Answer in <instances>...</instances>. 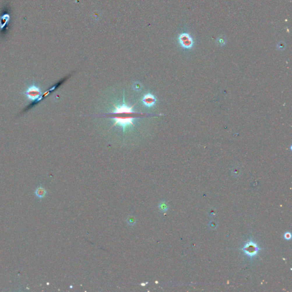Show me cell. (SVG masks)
I'll list each match as a JSON object with an SVG mask.
<instances>
[{
	"label": "cell",
	"mask_w": 292,
	"mask_h": 292,
	"mask_svg": "<svg viewBox=\"0 0 292 292\" xmlns=\"http://www.w3.org/2000/svg\"><path fill=\"white\" fill-rule=\"evenodd\" d=\"M133 106H128L124 103V96L123 97V103L122 105H114V110L111 113L113 115L114 119L113 127L118 125L122 128L124 132L130 127L135 126L133 120L137 118L140 115H144L142 113H136L133 111Z\"/></svg>",
	"instance_id": "cell-1"
},
{
	"label": "cell",
	"mask_w": 292,
	"mask_h": 292,
	"mask_svg": "<svg viewBox=\"0 0 292 292\" xmlns=\"http://www.w3.org/2000/svg\"><path fill=\"white\" fill-rule=\"evenodd\" d=\"M24 94L29 101H34L39 98L42 95V91L40 86L36 84L28 86Z\"/></svg>",
	"instance_id": "cell-2"
},
{
	"label": "cell",
	"mask_w": 292,
	"mask_h": 292,
	"mask_svg": "<svg viewBox=\"0 0 292 292\" xmlns=\"http://www.w3.org/2000/svg\"><path fill=\"white\" fill-rule=\"evenodd\" d=\"M180 45L184 49H191L194 45V40L192 36L188 33H182L178 37Z\"/></svg>",
	"instance_id": "cell-3"
},
{
	"label": "cell",
	"mask_w": 292,
	"mask_h": 292,
	"mask_svg": "<svg viewBox=\"0 0 292 292\" xmlns=\"http://www.w3.org/2000/svg\"><path fill=\"white\" fill-rule=\"evenodd\" d=\"M242 249L244 251L246 255L251 258H252L253 257L257 255L260 248L254 242L250 241L245 245Z\"/></svg>",
	"instance_id": "cell-4"
},
{
	"label": "cell",
	"mask_w": 292,
	"mask_h": 292,
	"mask_svg": "<svg viewBox=\"0 0 292 292\" xmlns=\"http://www.w3.org/2000/svg\"><path fill=\"white\" fill-rule=\"evenodd\" d=\"M142 102L143 104L148 107H151L154 106L156 103V98L151 94H147L145 95L142 99Z\"/></svg>",
	"instance_id": "cell-5"
},
{
	"label": "cell",
	"mask_w": 292,
	"mask_h": 292,
	"mask_svg": "<svg viewBox=\"0 0 292 292\" xmlns=\"http://www.w3.org/2000/svg\"><path fill=\"white\" fill-rule=\"evenodd\" d=\"M158 207L161 213L166 212L168 211L169 209V205L166 201H160Z\"/></svg>",
	"instance_id": "cell-6"
},
{
	"label": "cell",
	"mask_w": 292,
	"mask_h": 292,
	"mask_svg": "<svg viewBox=\"0 0 292 292\" xmlns=\"http://www.w3.org/2000/svg\"><path fill=\"white\" fill-rule=\"evenodd\" d=\"M46 194V190L42 187H38L36 190V195L39 198H43Z\"/></svg>",
	"instance_id": "cell-7"
},
{
	"label": "cell",
	"mask_w": 292,
	"mask_h": 292,
	"mask_svg": "<svg viewBox=\"0 0 292 292\" xmlns=\"http://www.w3.org/2000/svg\"><path fill=\"white\" fill-rule=\"evenodd\" d=\"M126 222L129 226H134L136 223V219L133 216H130L127 219Z\"/></svg>",
	"instance_id": "cell-8"
},
{
	"label": "cell",
	"mask_w": 292,
	"mask_h": 292,
	"mask_svg": "<svg viewBox=\"0 0 292 292\" xmlns=\"http://www.w3.org/2000/svg\"><path fill=\"white\" fill-rule=\"evenodd\" d=\"M284 238L286 240H289L291 239V234L289 232H286L284 235Z\"/></svg>",
	"instance_id": "cell-9"
},
{
	"label": "cell",
	"mask_w": 292,
	"mask_h": 292,
	"mask_svg": "<svg viewBox=\"0 0 292 292\" xmlns=\"http://www.w3.org/2000/svg\"><path fill=\"white\" fill-rule=\"evenodd\" d=\"M148 284V282H146V284H141V285H142V286H145V285H146V284Z\"/></svg>",
	"instance_id": "cell-10"
}]
</instances>
